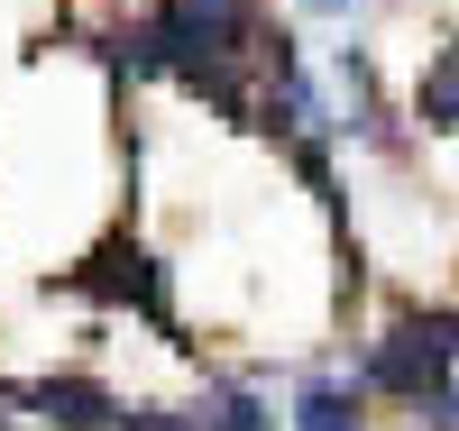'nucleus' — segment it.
Listing matches in <instances>:
<instances>
[{"label": "nucleus", "mask_w": 459, "mask_h": 431, "mask_svg": "<svg viewBox=\"0 0 459 431\" xmlns=\"http://www.w3.org/2000/svg\"><path fill=\"white\" fill-rule=\"evenodd\" d=\"M303 10H322V19H359V0H303Z\"/></svg>", "instance_id": "obj_7"}, {"label": "nucleus", "mask_w": 459, "mask_h": 431, "mask_svg": "<svg viewBox=\"0 0 459 431\" xmlns=\"http://www.w3.org/2000/svg\"><path fill=\"white\" fill-rule=\"evenodd\" d=\"M19 404L56 431H129V404L101 376H37V385H19Z\"/></svg>", "instance_id": "obj_2"}, {"label": "nucleus", "mask_w": 459, "mask_h": 431, "mask_svg": "<svg viewBox=\"0 0 459 431\" xmlns=\"http://www.w3.org/2000/svg\"><path fill=\"white\" fill-rule=\"evenodd\" d=\"M423 422H432V431H459V385H450V395H432V404H423Z\"/></svg>", "instance_id": "obj_6"}, {"label": "nucleus", "mask_w": 459, "mask_h": 431, "mask_svg": "<svg viewBox=\"0 0 459 431\" xmlns=\"http://www.w3.org/2000/svg\"><path fill=\"white\" fill-rule=\"evenodd\" d=\"M450 367H459V312L432 303V312H404L386 340H368L359 385L404 395V404H432V395H450Z\"/></svg>", "instance_id": "obj_1"}, {"label": "nucleus", "mask_w": 459, "mask_h": 431, "mask_svg": "<svg viewBox=\"0 0 459 431\" xmlns=\"http://www.w3.org/2000/svg\"><path fill=\"white\" fill-rule=\"evenodd\" d=\"M294 431H368L359 385H340V376H303V385H294Z\"/></svg>", "instance_id": "obj_3"}, {"label": "nucleus", "mask_w": 459, "mask_h": 431, "mask_svg": "<svg viewBox=\"0 0 459 431\" xmlns=\"http://www.w3.org/2000/svg\"><path fill=\"white\" fill-rule=\"evenodd\" d=\"M413 120L423 129H459V47L441 65H423V92H413Z\"/></svg>", "instance_id": "obj_5"}, {"label": "nucleus", "mask_w": 459, "mask_h": 431, "mask_svg": "<svg viewBox=\"0 0 459 431\" xmlns=\"http://www.w3.org/2000/svg\"><path fill=\"white\" fill-rule=\"evenodd\" d=\"M194 431H276V413H266L257 385H212L194 404Z\"/></svg>", "instance_id": "obj_4"}]
</instances>
